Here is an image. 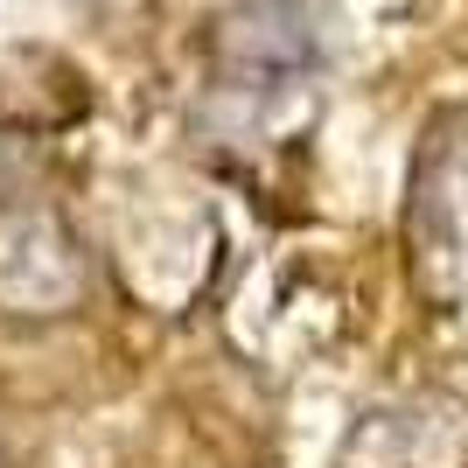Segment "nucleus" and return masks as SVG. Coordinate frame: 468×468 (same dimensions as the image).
<instances>
[{
    "label": "nucleus",
    "mask_w": 468,
    "mask_h": 468,
    "mask_svg": "<svg viewBox=\"0 0 468 468\" xmlns=\"http://www.w3.org/2000/svg\"><path fill=\"white\" fill-rule=\"evenodd\" d=\"M412 266L433 301L468 293V119L441 126L412 182Z\"/></svg>",
    "instance_id": "1"
}]
</instances>
